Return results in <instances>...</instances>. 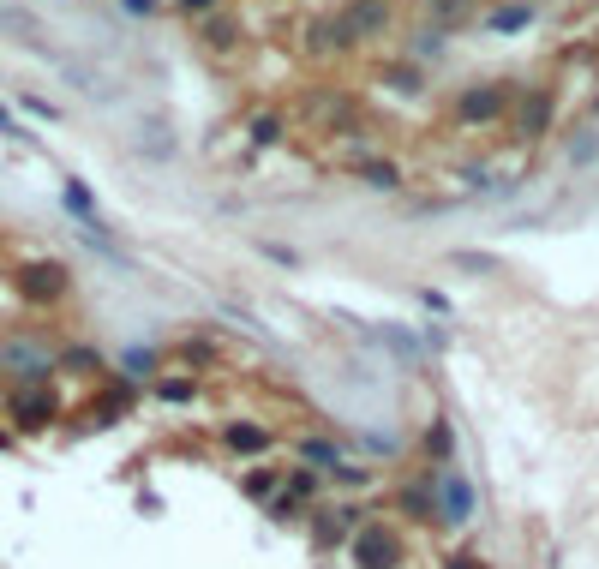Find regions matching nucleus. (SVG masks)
<instances>
[{
  "label": "nucleus",
  "mask_w": 599,
  "mask_h": 569,
  "mask_svg": "<svg viewBox=\"0 0 599 569\" xmlns=\"http://www.w3.org/2000/svg\"><path fill=\"white\" fill-rule=\"evenodd\" d=\"M516 84L510 78H480V84H462L456 90V102H450V114H456V126H498V120H510V108H516Z\"/></svg>",
  "instance_id": "obj_1"
},
{
  "label": "nucleus",
  "mask_w": 599,
  "mask_h": 569,
  "mask_svg": "<svg viewBox=\"0 0 599 569\" xmlns=\"http://www.w3.org/2000/svg\"><path fill=\"white\" fill-rule=\"evenodd\" d=\"M0 372L12 378V390H36V384H48L60 372V354L48 342H36V336H6L0 342Z\"/></svg>",
  "instance_id": "obj_2"
},
{
  "label": "nucleus",
  "mask_w": 599,
  "mask_h": 569,
  "mask_svg": "<svg viewBox=\"0 0 599 569\" xmlns=\"http://www.w3.org/2000/svg\"><path fill=\"white\" fill-rule=\"evenodd\" d=\"M12 288H18V300L24 306H60L66 294H72V270L66 264H54V258H30V264H18L12 270Z\"/></svg>",
  "instance_id": "obj_3"
},
{
  "label": "nucleus",
  "mask_w": 599,
  "mask_h": 569,
  "mask_svg": "<svg viewBox=\"0 0 599 569\" xmlns=\"http://www.w3.org/2000/svg\"><path fill=\"white\" fill-rule=\"evenodd\" d=\"M348 552H354V569H402L408 564V540H402V528H390V522H360V534L348 540Z\"/></svg>",
  "instance_id": "obj_4"
},
{
  "label": "nucleus",
  "mask_w": 599,
  "mask_h": 569,
  "mask_svg": "<svg viewBox=\"0 0 599 569\" xmlns=\"http://www.w3.org/2000/svg\"><path fill=\"white\" fill-rule=\"evenodd\" d=\"M474 510H480V492H474V480L462 474V462L438 468V522H444V528H468Z\"/></svg>",
  "instance_id": "obj_5"
},
{
  "label": "nucleus",
  "mask_w": 599,
  "mask_h": 569,
  "mask_svg": "<svg viewBox=\"0 0 599 569\" xmlns=\"http://www.w3.org/2000/svg\"><path fill=\"white\" fill-rule=\"evenodd\" d=\"M552 120H558V96H552V90H540V84H534V90H522V96H516V108H510V132H516L522 144H540V138L552 132Z\"/></svg>",
  "instance_id": "obj_6"
},
{
  "label": "nucleus",
  "mask_w": 599,
  "mask_h": 569,
  "mask_svg": "<svg viewBox=\"0 0 599 569\" xmlns=\"http://www.w3.org/2000/svg\"><path fill=\"white\" fill-rule=\"evenodd\" d=\"M6 420H12V432H48V426L60 420V396H54L48 384L12 390V396H6Z\"/></svg>",
  "instance_id": "obj_7"
},
{
  "label": "nucleus",
  "mask_w": 599,
  "mask_h": 569,
  "mask_svg": "<svg viewBox=\"0 0 599 569\" xmlns=\"http://www.w3.org/2000/svg\"><path fill=\"white\" fill-rule=\"evenodd\" d=\"M396 24V6L390 0H348L342 12H336V30H342V42L354 48V42H372V36H384Z\"/></svg>",
  "instance_id": "obj_8"
},
{
  "label": "nucleus",
  "mask_w": 599,
  "mask_h": 569,
  "mask_svg": "<svg viewBox=\"0 0 599 569\" xmlns=\"http://www.w3.org/2000/svg\"><path fill=\"white\" fill-rule=\"evenodd\" d=\"M306 516H318V522H312V540H318L324 552H336L342 540H354V534H360V522H366L354 504H324V510H306Z\"/></svg>",
  "instance_id": "obj_9"
},
{
  "label": "nucleus",
  "mask_w": 599,
  "mask_h": 569,
  "mask_svg": "<svg viewBox=\"0 0 599 569\" xmlns=\"http://www.w3.org/2000/svg\"><path fill=\"white\" fill-rule=\"evenodd\" d=\"M132 150L150 156V162H174V156H180V138H174L168 114H144V120L132 126Z\"/></svg>",
  "instance_id": "obj_10"
},
{
  "label": "nucleus",
  "mask_w": 599,
  "mask_h": 569,
  "mask_svg": "<svg viewBox=\"0 0 599 569\" xmlns=\"http://www.w3.org/2000/svg\"><path fill=\"white\" fill-rule=\"evenodd\" d=\"M222 450H228V456H246V462H252V456H270V450H276V432L258 426V420H228V426H222Z\"/></svg>",
  "instance_id": "obj_11"
},
{
  "label": "nucleus",
  "mask_w": 599,
  "mask_h": 569,
  "mask_svg": "<svg viewBox=\"0 0 599 569\" xmlns=\"http://www.w3.org/2000/svg\"><path fill=\"white\" fill-rule=\"evenodd\" d=\"M396 504H402L408 522H438V468H426L420 480H408Z\"/></svg>",
  "instance_id": "obj_12"
},
{
  "label": "nucleus",
  "mask_w": 599,
  "mask_h": 569,
  "mask_svg": "<svg viewBox=\"0 0 599 569\" xmlns=\"http://www.w3.org/2000/svg\"><path fill=\"white\" fill-rule=\"evenodd\" d=\"M0 30H6L12 42H24V48H36V54H48V60H60V54L48 48V30H42V18H30L24 6H0Z\"/></svg>",
  "instance_id": "obj_13"
},
{
  "label": "nucleus",
  "mask_w": 599,
  "mask_h": 569,
  "mask_svg": "<svg viewBox=\"0 0 599 569\" xmlns=\"http://www.w3.org/2000/svg\"><path fill=\"white\" fill-rule=\"evenodd\" d=\"M360 336H372V342H384V348H390V354H396L402 366H414V372L426 366V348H420V342H414L408 330H396V324H378V330H366V324H360Z\"/></svg>",
  "instance_id": "obj_14"
},
{
  "label": "nucleus",
  "mask_w": 599,
  "mask_h": 569,
  "mask_svg": "<svg viewBox=\"0 0 599 569\" xmlns=\"http://www.w3.org/2000/svg\"><path fill=\"white\" fill-rule=\"evenodd\" d=\"M528 24H534V6H528V0H510V6H492V12H486V30H492V36H516V30H528Z\"/></svg>",
  "instance_id": "obj_15"
},
{
  "label": "nucleus",
  "mask_w": 599,
  "mask_h": 569,
  "mask_svg": "<svg viewBox=\"0 0 599 569\" xmlns=\"http://www.w3.org/2000/svg\"><path fill=\"white\" fill-rule=\"evenodd\" d=\"M420 450L432 456V468H450V462H456V426H450V420H432L426 438H420Z\"/></svg>",
  "instance_id": "obj_16"
},
{
  "label": "nucleus",
  "mask_w": 599,
  "mask_h": 569,
  "mask_svg": "<svg viewBox=\"0 0 599 569\" xmlns=\"http://www.w3.org/2000/svg\"><path fill=\"white\" fill-rule=\"evenodd\" d=\"M294 456H300V468H318V474H336V468H342V450H336L330 438H300Z\"/></svg>",
  "instance_id": "obj_17"
},
{
  "label": "nucleus",
  "mask_w": 599,
  "mask_h": 569,
  "mask_svg": "<svg viewBox=\"0 0 599 569\" xmlns=\"http://www.w3.org/2000/svg\"><path fill=\"white\" fill-rule=\"evenodd\" d=\"M282 492H288L294 504H312V510H318V498H324V474H318V468H294V474H282Z\"/></svg>",
  "instance_id": "obj_18"
},
{
  "label": "nucleus",
  "mask_w": 599,
  "mask_h": 569,
  "mask_svg": "<svg viewBox=\"0 0 599 569\" xmlns=\"http://www.w3.org/2000/svg\"><path fill=\"white\" fill-rule=\"evenodd\" d=\"M360 180H366L372 192H402V168H396L390 156H366V162H360Z\"/></svg>",
  "instance_id": "obj_19"
},
{
  "label": "nucleus",
  "mask_w": 599,
  "mask_h": 569,
  "mask_svg": "<svg viewBox=\"0 0 599 569\" xmlns=\"http://www.w3.org/2000/svg\"><path fill=\"white\" fill-rule=\"evenodd\" d=\"M60 204H66L84 228H90V222H102V216H96V198H90V186H84V180H66V186H60Z\"/></svg>",
  "instance_id": "obj_20"
},
{
  "label": "nucleus",
  "mask_w": 599,
  "mask_h": 569,
  "mask_svg": "<svg viewBox=\"0 0 599 569\" xmlns=\"http://www.w3.org/2000/svg\"><path fill=\"white\" fill-rule=\"evenodd\" d=\"M450 270H468V276H504V258L498 252H450Z\"/></svg>",
  "instance_id": "obj_21"
},
{
  "label": "nucleus",
  "mask_w": 599,
  "mask_h": 569,
  "mask_svg": "<svg viewBox=\"0 0 599 569\" xmlns=\"http://www.w3.org/2000/svg\"><path fill=\"white\" fill-rule=\"evenodd\" d=\"M384 84H390L396 96H420V90H426V72H420L414 60H402V66H384Z\"/></svg>",
  "instance_id": "obj_22"
},
{
  "label": "nucleus",
  "mask_w": 599,
  "mask_h": 569,
  "mask_svg": "<svg viewBox=\"0 0 599 569\" xmlns=\"http://www.w3.org/2000/svg\"><path fill=\"white\" fill-rule=\"evenodd\" d=\"M240 492H246L252 504H270V498L282 492V474H276V468H252V474L240 480Z\"/></svg>",
  "instance_id": "obj_23"
},
{
  "label": "nucleus",
  "mask_w": 599,
  "mask_h": 569,
  "mask_svg": "<svg viewBox=\"0 0 599 569\" xmlns=\"http://www.w3.org/2000/svg\"><path fill=\"white\" fill-rule=\"evenodd\" d=\"M120 378H126V384L156 378V348H126V354H120Z\"/></svg>",
  "instance_id": "obj_24"
},
{
  "label": "nucleus",
  "mask_w": 599,
  "mask_h": 569,
  "mask_svg": "<svg viewBox=\"0 0 599 569\" xmlns=\"http://www.w3.org/2000/svg\"><path fill=\"white\" fill-rule=\"evenodd\" d=\"M282 132H288L282 114H252V132H246V138H252L258 150H270V144H282Z\"/></svg>",
  "instance_id": "obj_25"
},
{
  "label": "nucleus",
  "mask_w": 599,
  "mask_h": 569,
  "mask_svg": "<svg viewBox=\"0 0 599 569\" xmlns=\"http://www.w3.org/2000/svg\"><path fill=\"white\" fill-rule=\"evenodd\" d=\"M192 396H198V384H192V378H156V402H168V408H174V402H192Z\"/></svg>",
  "instance_id": "obj_26"
},
{
  "label": "nucleus",
  "mask_w": 599,
  "mask_h": 569,
  "mask_svg": "<svg viewBox=\"0 0 599 569\" xmlns=\"http://www.w3.org/2000/svg\"><path fill=\"white\" fill-rule=\"evenodd\" d=\"M204 42H210V48H234V42H240V24H234V18H210V24H204Z\"/></svg>",
  "instance_id": "obj_27"
},
{
  "label": "nucleus",
  "mask_w": 599,
  "mask_h": 569,
  "mask_svg": "<svg viewBox=\"0 0 599 569\" xmlns=\"http://www.w3.org/2000/svg\"><path fill=\"white\" fill-rule=\"evenodd\" d=\"M60 372H102V354H96V348H66V354H60Z\"/></svg>",
  "instance_id": "obj_28"
},
{
  "label": "nucleus",
  "mask_w": 599,
  "mask_h": 569,
  "mask_svg": "<svg viewBox=\"0 0 599 569\" xmlns=\"http://www.w3.org/2000/svg\"><path fill=\"white\" fill-rule=\"evenodd\" d=\"M174 354H180V360H192V366H210V360H216L222 348H216V342H180Z\"/></svg>",
  "instance_id": "obj_29"
},
{
  "label": "nucleus",
  "mask_w": 599,
  "mask_h": 569,
  "mask_svg": "<svg viewBox=\"0 0 599 569\" xmlns=\"http://www.w3.org/2000/svg\"><path fill=\"white\" fill-rule=\"evenodd\" d=\"M594 156H599V126H588V138L570 144V162H594Z\"/></svg>",
  "instance_id": "obj_30"
},
{
  "label": "nucleus",
  "mask_w": 599,
  "mask_h": 569,
  "mask_svg": "<svg viewBox=\"0 0 599 569\" xmlns=\"http://www.w3.org/2000/svg\"><path fill=\"white\" fill-rule=\"evenodd\" d=\"M264 516H276V522H294V516H300V504H294L288 492H276V498L264 504Z\"/></svg>",
  "instance_id": "obj_31"
},
{
  "label": "nucleus",
  "mask_w": 599,
  "mask_h": 569,
  "mask_svg": "<svg viewBox=\"0 0 599 569\" xmlns=\"http://www.w3.org/2000/svg\"><path fill=\"white\" fill-rule=\"evenodd\" d=\"M336 480H342V486H372V468H348V462H342Z\"/></svg>",
  "instance_id": "obj_32"
},
{
  "label": "nucleus",
  "mask_w": 599,
  "mask_h": 569,
  "mask_svg": "<svg viewBox=\"0 0 599 569\" xmlns=\"http://www.w3.org/2000/svg\"><path fill=\"white\" fill-rule=\"evenodd\" d=\"M432 12H438V18H450V24H456V18H468V0H432Z\"/></svg>",
  "instance_id": "obj_33"
},
{
  "label": "nucleus",
  "mask_w": 599,
  "mask_h": 569,
  "mask_svg": "<svg viewBox=\"0 0 599 569\" xmlns=\"http://www.w3.org/2000/svg\"><path fill=\"white\" fill-rule=\"evenodd\" d=\"M24 108H30L36 120H60V108H54V102H42V96H24Z\"/></svg>",
  "instance_id": "obj_34"
},
{
  "label": "nucleus",
  "mask_w": 599,
  "mask_h": 569,
  "mask_svg": "<svg viewBox=\"0 0 599 569\" xmlns=\"http://www.w3.org/2000/svg\"><path fill=\"white\" fill-rule=\"evenodd\" d=\"M174 6H180V12H192V18H204V12H216L222 0H174Z\"/></svg>",
  "instance_id": "obj_35"
},
{
  "label": "nucleus",
  "mask_w": 599,
  "mask_h": 569,
  "mask_svg": "<svg viewBox=\"0 0 599 569\" xmlns=\"http://www.w3.org/2000/svg\"><path fill=\"white\" fill-rule=\"evenodd\" d=\"M120 6H126L132 18H150V12H156V0H120Z\"/></svg>",
  "instance_id": "obj_36"
},
{
  "label": "nucleus",
  "mask_w": 599,
  "mask_h": 569,
  "mask_svg": "<svg viewBox=\"0 0 599 569\" xmlns=\"http://www.w3.org/2000/svg\"><path fill=\"white\" fill-rule=\"evenodd\" d=\"M0 132H6V138H30V132H24V126H18V120L6 114V108H0Z\"/></svg>",
  "instance_id": "obj_37"
},
{
  "label": "nucleus",
  "mask_w": 599,
  "mask_h": 569,
  "mask_svg": "<svg viewBox=\"0 0 599 569\" xmlns=\"http://www.w3.org/2000/svg\"><path fill=\"white\" fill-rule=\"evenodd\" d=\"M444 569H480V564H474V558H450Z\"/></svg>",
  "instance_id": "obj_38"
}]
</instances>
